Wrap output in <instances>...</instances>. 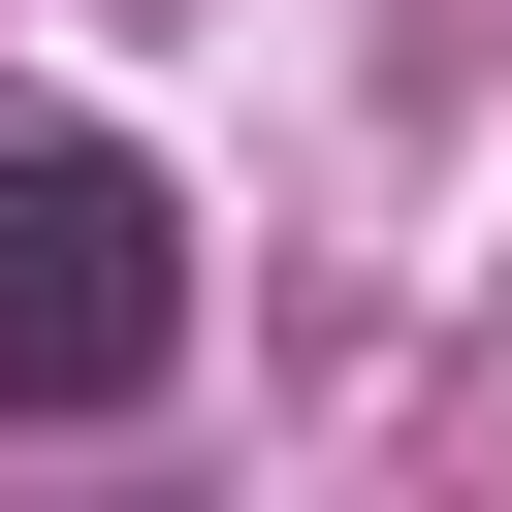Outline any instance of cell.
Returning <instances> with one entry per match:
<instances>
[{
	"instance_id": "obj_1",
	"label": "cell",
	"mask_w": 512,
	"mask_h": 512,
	"mask_svg": "<svg viewBox=\"0 0 512 512\" xmlns=\"http://www.w3.org/2000/svg\"><path fill=\"white\" fill-rule=\"evenodd\" d=\"M192 352V192L128 160V128H0V416H128Z\"/></svg>"
}]
</instances>
